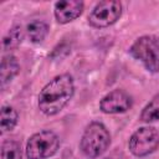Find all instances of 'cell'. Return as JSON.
Here are the masks:
<instances>
[{"instance_id": "obj_4", "label": "cell", "mask_w": 159, "mask_h": 159, "mask_svg": "<svg viewBox=\"0 0 159 159\" xmlns=\"http://www.w3.org/2000/svg\"><path fill=\"white\" fill-rule=\"evenodd\" d=\"M60 148V138L52 130H41L32 134L26 143L27 159H47Z\"/></svg>"}, {"instance_id": "obj_2", "label": "cell", "mask_w": 159, "mask_h": 159, "mask_svg": "<svg viewBox=\"0 0 159 159\" xmlns=\"http://www.w3.org/2000/svg\"><path fill=\"white\" fill-rule=\"evenodd\" d=\"M111 144V134L108 129L99 122L89 123L81 138V150L82 153L89 158L94 159L102 155Z\"/></svg>"}, {"instance_id": "obj_12", "label": "cell", "mask_w": 159, "mask_h": 159, "mask_svg": "<svg viewBox=\"0 0 159 159\" xmlns=\"http://www.w3.org/2000/svg\"><path fill=\"white\" fill-rule=\"evenodd\" d=\"M17 123V112L10 106H2L1 108V133L10 132Z\"/></svg>"}, {"instance_id": "obj_14", "label": "cell", "mask_w": 159, "mask_h": 159, "mask_svg": "<svg viewBox=\"0 0 159 159\" xmlns=\"http://www.w3.org/2000/svg\"><path fill=\"white\" fill-rule=\"evenodd\" d=\"M1 159H22L21 145L16 140H5L1 144Z\"/></svg>"}, {"instance_id": "obj_15", "label": "cell", "mask_w": 159, "mask_h": 159, "mask_svg": "<svg viewBox=\"0 0 159 159\" xmlns=\"http://www.w3.org/2000/svg\"><path fill=\"white\" fill-rule=\"evenodd\" d=\"M107 159H108V158H107Z\"/></svg>"}, {"instance_id": "obj_1", "label": "cell", "mask_w": 159, "mask_h": 159, "mask_svg": "<svg viewBox=\"0 0 159 159\" xmlns=\"http://www.w3.org/2000/svg\"><path fill=\"white\" fill-rule=\"evenodd\" d=\"M75 93L72 76L63 73L52 78L39 94V108L46 116H55L63 109Z\"/></svg>"}, {"instance_id": "obj_10", "label": "cell", "mask_w": 159, "mask_h": 159, "mask_svg": "<svg viewBox=\"0 0 159 159\" xmlns=\"http://www.w3.org/2000/svg\"><path fill=\"white\" fill-rule=\"evenodd\" d=\"M27 35L30 40L35 43H39L45 40V37L48 34V25L42 20H34L30 24H27Z\"/></svg>"}, {"instance_id": "obj_8", "label": "cell", "mask_w": 159, "mask_h": 159, "mask_svg": "<svg viewBox=\"0 0 159 159\" xmlns=\"http://www.w3.org/2000/svg\"><path fill=\"white\" fill-rule=\"evenodd\" d=\"M84 4L78 0L57 1L55 4V17L60 24H68L77 19L83 11Z\"/></svg>"}, {"instance_id": "obj_6", "label": "cell", "mask_w": 159, "mask_h": 159, "mask_svg": "<svg viewBox=\"0 0 159 159\" xmlns=\"http://www.w3.org/2000/svg\"><path fill=\"white\" fill-rule=\"evenodd\" d=\"M122 15L119 1H99L88 15V24L93 27H108L117 22Z\"/></svg>"}, {"instance_id": "obj_7", "label": "cell", "mask_w": 159, "mask_h": 159, "mask_svg": "<svg viewBox=\"0 0 159 159\" xmlns=\"http://www.w3.org/2000/svg\"><path fill=\"white\" fill-rule=\"evenodd\" d=\"M133 106L132 97L123 89H113L99 102V109L107 114L124 113Z\"/></svg>"}, {"instance_id": "obj_11", "label": "cell", "mask_w": 159, "mask_h": 159, "mask_svg": "<svg viewBox=\"0 0 159 159\" xmlns=\"http://www.w3.org/2000/svg\"><path fill=\"white\" fill-rule=\"evenodd\" d=\"M140 120L144 123H152L159 120V94L154 96L140 113Z\"/></svg>"}, {"instance_id": "obj_13", "label": "cell", "mask_w": 159, "mask_h": 159, "mask_svg": "<svg viewBox=\"0 0 159 159\" xmlns=\"http://www.w3.org/2000/svg\"><path fill=\"white\" fill-rule=\"evenodd\" d=\"M24 39V34L20 26H14L12 29H10V31L7 32V35L4 37L2 40V47L5 51L7 50H14L16 48L21 41Z\"/></svg>"}, {"instance_id": "obj_3", "label": "cell", "mask_w": 159, "mask_h": 159, "mask_svg": "<svg viewBox=\"0 0 159 159\" xmlns=\"http://www.w3.org/2000/svg\"><path fill=\"white\" fill-rule=\"evenodd\" d=\"M129 53L153 73L159 72V37L153 35L140 36L129 48Z\"/></svg>"}, {"instance_id": "obj_9", "label": "cell", "mask_w": 159, "mask_h": 159, "mask_svg": "<svg viewBox=\"0 0 159 159\" xmlns=\"http://www.w3.org/2000/svg\"><path fill=\"white\" fill-rule=\"evenodd\" d=\"M20 70L19 61L15 56H4L1 60V86L4 87L6 83H9L17 73Z\"/></svg>"}, {"instance_id": "obj_5", "label": "cell", "mask_w": 159, "mask_h": 159, "mask_svg": "<svg viewBox=\"0 0 159 159\" xmlns=\"http://www.w3.org/2000/svg\"><path fill=\"white\" fill-rule=\"evenodd\" d=\"M129 152L138 158L147 157L159 148V132L154 127H142L137 129L128 142Z\"/></svg>"}]
</instances>
